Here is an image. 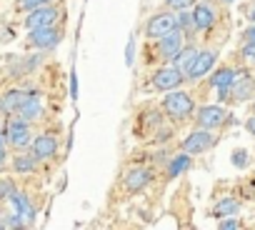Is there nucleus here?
<instances>
[{"label": "nucleus", "mask_w": 255, "mask_h": 230, "mask_svg": "<svg viewBox=\"0 0 255 230\" xmlns=\"http://www.w3.org/2000/svg\"><path fill=\"white\" fill-rule=\"evenodd\" d=\"M185 45V33L180 28H175L173 33L163 35L155 40V53H158V63H170L175 58V53Z\"/></svg>", "instance_id": "6"}, {"label": "nucleus", "mask_w": 255, "mask_h": 230, "mask_svg": "<svg viewBox=\"0 0 255 230\" xmlns=\"http://www.w3.org/2000/svg\"><path fill=\"white\" fill-rule=\"evenodd\" d=\"M240 225H243V223H240V220H235V215H228L225 220H220V223H218V228H220V230H233V228H240Z\"/></svg>", "instance_id": "25"}, {"label": "nucleus", "mask_w": 255, "mask_h": 230, "mask_svg": "<svg viewBox=\"0 0 255 230\" xmlns=\"http://www.w3.org/2000/svg\"><path fill=\"white\" fill-rule=\"evenodd\" d=\"M253 113H255V103H253Z\"/></svg>", "instance_id": "33"}, {"label": "nucleus", "mask_w": 255, "mask_h": 230, "mask_svg": "<svg viewBox=\"0 0 255 230\" xmlns=\"http://www.w3.org/2000/svg\"><path fill=\"white\" fill-rule=\"evenodd\" d=\"M60 18V10L55 5H40L35 10H30L28 20H25V28L28 30H35V28H48V25H55V20Z\"/></svg>", "instance_id": "10"}, {"label": "nucleus", "mask_w": 255, "mask_h": 230, "mask_svg": "<svg viewBox=\"0 0 255 230\" xmlns=\"http://www.w3.org/2000/svg\"><path fill=\"white\" fill-rule=\"evenodd\" d=\"M13 168L18 173H33L35 170V155H18L13 160Z\"/></svg>", "instance_id": "21"}, {"label": "nucleus", "mask_w": 255, "mask_h": 230, "mask_svg": "<svg viewBox=\"0 0 255 230\" xmlns=\"http://www.w3.org/2000/svg\"><path fill=\"white\" fill-rule=\"evenodd\" d=\"M220 3H235V0H220Z\"/></svg>", "instance_id": "32"}, {"label": "nucleus", "mask_w": 255, "mask_h": 230, "mask_svg": "<svg viewBox=\"0 0 255 230\" xmlns=\"http://www.w3.org/2000/svg\"><path fill=\"white\" fill-rule=\"evenodd\" d=\"M218 23V8L213 3H198L193 5V28L205 33Z\"/></svg>", "instance_id": "11"}, {"label": "nucleus", "mask_w": 255, "mask_h": 230, "mask_svg": "<svg viewBox=\"0 0 255 230\" xmlns=\"http://www.w3.org/2000/svg\"><path fill=\"white\" fill-rule=\"evenodd\" d=\"M235 75H238V68H230V65H220L215 73H210V80H208V85L213 88V90H225L233 80H235Z\"/></svg>", "instance_id": "15"}, {"label": "nucleus", "mask_w": 255, "mask_h": 230, "mask_svg": "<svg viewBox=\"0 0 255 230\" xmlns=\"http://www.w3.org/2000/svg\"><path fill=\"white\" fill-rule=\"evenodd\" d=\"M15 190H13V183L10 180H0V198H10Z\"/></svg>", "instance_id": "27"}, {"label": "nucleus", "mask_w": 255, "mask_h": 230, "mask_svg": "<svg viewBox=\"0 0 255 230\" xmlns=\"http://www.w3.org/2000/svg\"><path fill=\"white\" fill-rule=\"evenodd\" d=\"M40 110H43V103L38 100V98H25V103L20 105V118L23 120H35L38 115H40Z\"/></svg>", "instance_id": "20"}, {"label": "nucleus", "mask_w": 255, "mask_h": 230, "mask_svg": "<svg viewBox=\"0 0 255 230\" xmlns=\"http://www.w3.org/2000/svg\"><path fill=\"white\" fill-rule=\"evenodd\" d=\"M193 155H188V153H180V155H175V158H170L168 160V168H165V178L168 180H173V178H178V175H183L188 168H190V160Z\"/></svg>", "instance_id": "16"}, {"label": "nucleus", "mask_w": 255, "mask_h": 230, "mask_svg": "<svg viewBox=\"0 0 255 230\" xmlns=\"http://www.w3.org/2000/svg\"><path fill=\"white\" fill-rule=\"evenodd\" d=\"M218 93H220V100H223V103H228V105H238V103H245V100L253 98V93H255V80H253L250 73L238 70L235 80H233L225 90H218Z\"/></svg>", "instance_id": "1"}, {"label": "nucleus", "mask_w": 255, "mask_h": 230, "mask_svg": "<svg viewBox=\"0 0 255 230\" xmlns=\"http://www.w3.org/2000/svg\"><path fill=\"white\" fill-rule=\"evenodd\" d=\"M193 5H195V0H165V8H168V10H175V13L190 10Z\"/></svg>", "instance_id": "23"}, {"label": "nucleus", "mask_w": 255, "mask_h": 230, "mask_svg": "<svg viewBox=\"0 0 255 230\" xmlns=\"http://www.w3.org/2000/svg\"><path fill=\"white\" fill-rule=\"evenodd\" d=\"M245 130H248L250 135H255V113H253V118L245 120Z\"/></svg>", "instance_id": "29"}, {"label": "nucleus", "mask_w": 255, "mask_h": 230, "mask_svg": "<svg viewBox=\"0 0 255 230\" xmlns=\"http://www.w3.org/2000/svg\"><path fill=\"white\" fill-rule=\"evenodd\" d=\"M215 143H218V138H215L213 130L198 128V130H193V133L183 140V153H188V155H203V153H208L210 148H215Z\"/></svg>", "instance_id": "7"}, {"label": "nucleus", "mask_w": 255, "mask_h": 230, "mask_svg": "<svg viewBox=\"0 0 255 230\" xmlns=\"http://www.w3.org/2000/svg\"><path fill=\"white\" fill-rule=\"evenodd\" d=\"M175 28H178V13H175V10H163V13L150 15V20H148V25H145V35H148L150 40H158V38L173 33Z\"/></svg>", "instance_id": "5"}, {"label": "nucleus", "mask_w": 255, "mask_h": 230, "mask_svg": "<svg viewBox=\"0 0 255 230\" xmlns=\"http://www.w3.org/2000/svg\"><path fill=\"white\" fill-rule=\"evenodd\" d=\"M25 98L28 95L23 90H10V93L3 95V100H0V110H3V113H18L20 105L25 103Z\"/></svg>", "instance_id": "17"}, {"label": "nucleus", "mask_w": 255, "mask_h": 230, "mask_svg": "<svg viewBox=\"0 0 255 230\" xmlns=\"http://www.w3.org/2000/svg\"><path fill=\"white\" fill-rule=\"evenodd\" d=\"M240 58L248 68H255V43H245L240 50Z\"/></svg>", "instance_id": "22"}, {"label": "nucleus", "mask_w": 255, "mask_h": 230, "mask_svg": "<svg viewBox=\"0 0 255 230\" xmlns=\"http://www.w3.org/2000/svg\"><path fill=\"white\" fill-rule=\"evenodd\" d=\"M228 123V110L223 105H203L195 115V125L205 130H218Z\"/></svg>", "instance_id": "8"}, {"label": "nucleus", "mask_w": 255, "mask_h": 230, "mask_svg": "<svg viewBox=\"0 0 255 230\" xmlns=\"http://www.w3.org/2000/svg\"><path fill=\"white\" fill-rule=\"evenodd\" d=\"M160 108H163V113L168 115L170 120H183V118H188V115L193 113L195 103H193L190 93H185V90H178V88H175V90L165 93V98H163Z\"/></svg>", "instance_id": "2"}, {"label": "nucleus", "mask_w": 255, "mask_h": 230, "mask_svg": "<svg viewBox=\"0 0 255 230\" xmlns=\"http://www.w3.org/2000/svg\"><path fill=\"white\" fill-rule=\"evenodd\" d=\"M3 158H5V148H3V138H0V163H3Z\"/></svg>", "instance_id": "31"}, {"label": "nucleus", "mask_w": 255, "mask_h": 230, "mask_svg": "<svg viewBox=\"0 0 255 230\" xmlns=\"http://www.w3.org/2000/svg\"><path fill=\"white\" fill-rule=\"evenodd\" d=\"M185 83V73L180 70V68H175V65H163V68H158L153 75H150V88L153 90H158V93H170V90H175V88H180Z\"/></svg>", "instance_id": "3"}, {"label": "nucleus", "mask_w": 255, "mask_h": 230, "mask_svg": "<svg viewBox=\"0 0 255 230\" xmlns=\"http://www.w3.org/2000/svg\"><path fill=\"white\" fill-rule=\"evenodd\" d=\"M240 210V203L235 200V198H223V200H218L215 205H213V215L215 218H228V215H235Z\"/></svg>", "instance_id": "19"}, {"label": "nucleus", "mask_w": 255, "mask_h": 230, "mask_svg": "<svg viewBox=\"0 0 255 230\" xmlns=\"http://www.w3.org/2000/svg\"><path fill=\"white\" fill-rule=\"evenodd\" d=\"M215 63H218V50H213V48H203V50H198V55L193 58V63L183 70V73H185V80L195 83V80L205 78V75L215 68Z\"/></svg>", "instance_id": "4"}, {"label": "nucleus", "mask_w": 255, "mask_h": 230, "mask_svg": "<svg viewBox=\"0 0 255 230\" xmlns=\"http://www.w3.org/2000/svg\"><path fill=\"white\" fill-rule=\"evenodd\" d=\"M60 38H63V33L60 30H55V25H48V28H35V30H30V45L33 48H40V50H45V48H55L58 43H60Z\"/></svg>", "instance_id": "12"}, {"label": "nucleus", "mask_w": 255, "mask_h": 230, "mask_svg": "<svg viewBox=\"0 0 255 230\" xmlns=\"http://www.w3.org/2000/svg\"><path fill=\"white\" fill-rule=\"evenodd\" d=\"M50 0H18V10H35L40 5H48Z\"/></svg>", "instance_id": "24"}, {"label": "nucleus", "mask_w": 255, "mask_h": 230, "mask_svg": "<svg viewBox=\"0 0 255 230\" xmlns=\"http://www.w3.org/2000/svg\"><path fill=\"white\" fill-rule=\"evenodd\" d=\"M240 40H243V45H245V43H255V23H250V25L243 30Z\"/></svg>", "instance_id": "26"}, {"label": "nucleus", "mask_w": 255, "mask_h": 230, "mask_svg": "<svg viewBox=\"0 0 255 230\" xmlns=\"http://www.w3.org/2000/svg\"><path fill=\"white\" fill-rule=\"evenodd\" d=\"M248 20H250V23H255V3L248 8Z\"/></svg>", "instance_id": "30"}, {"label": "nucleus", "mask_w": 255, "mask_h": 230, "mask_svg": "<svg viewBox=\"0 0 255 230\" xmlns=\"http://www.w3.org/2000/svg\"><path fill=\"white\" fill-rule=\"evenodd\" d=\"M195 55H198V48H195V45H188V43H185V45H183V48H180V50L175 53V58L170 60V65H175V68L185 70V68H188V65L193 63V58H195Z\"/></svg>", "instance_id": "18"}, {"label": "nucleus", "mask_w": 255, "mask_h": 230, "mask_svg": "<svg viewBox=\"0 0 255 230\" xmlns=\"http://www.w3.org/2000/svg\"><path fill=\"white\" fill-rule=\"evenodd\" d=\"M245 158H248V153H245V150H235V153H233V163H235V165H240V168H243V165H248V160H245Z\"/></svg>", "instance_id": "28"}, {"label": "nucleus", "mask_w": 255, "mask_h": 230, "mask_svg": "<svg viewBox=\"0 0 255 230\" xmlns=\"http://www.w3.org/2000/svg\"><path fill=\"white\" fill-rule=\"evenodd\" d=\"M30 148H33L35 160H48V158H53L58 153V138L55 135H38L30 143Z\"/></svg>", "instance_id": "14"}, {"label": "nucleus", "mask_w": 255, "mask_h": 230, "mask_svg": "<svg viewBox=\"0 0 255 230\" xmlns=\"http://www.w3.org/2000/svg\"><path fill=\"white\" fill-rule=\"evenodd\" d=\"M153 180V170L150 168H130L123 175V188L128 195H135L140 190H145Z\"/></svg>", "instance_id": "9"}, {"label": "nucleus", "mask_w": 255, "mask_h": 230, "mask_svg": "<svg viewBox=\"0 0 255 230\" xmlns=\"http://www.w3.org/2000/svg\"><path fill=\"white\" fill-rule=\"evenodd\" d=\"M8 140L13 148H28L33 143V135H30V128H28V120H10L8 123Z\"/></svg>", "instance_id": "13"}]
</instances>
